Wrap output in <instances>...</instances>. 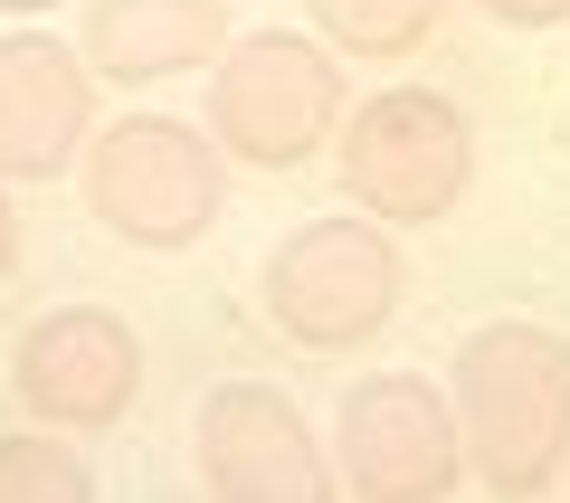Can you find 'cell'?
Here are the masks:
<instances>
[{
    "instance_id": "obj_14",
    "label": "cell",
    "mask_w": 570,
    "mask_h": 503,
    "mask_svg": "<svg viewBox=\"0 0 570 503\" xmlns=\"http://www.w3.org/2000/svg\"><path fill=\"white\" fill-rule=\"evenodd\" d=\"M10 266H20V209H10V190H0V285H10Z\"/></svg>"
},
{
    "instance_id": "obj_12",
    "label": "cell",
    "mask_w": 570,
    "mask_h": 503,
    "mask_svg": "<svg viewBox=\"0 0 570 503\" xmlns=\"http://www.w3.org/2000/svg\"><path fill=\"white\" fill-rule=\"evenodd\" d=\"M58 494H96V465L67 456L58 427L48 437H0V503H58Z\"/></svg>"
},
{
    "instance_id": "obj_13",
    "label": "cell",
    "mask_w": 570,
    "mask_h": 503,
    "mask_svg": "<svg viewBox=\"0 0 570 503\" xmlns=\"http://www.w3.org/2000/svg\"><path fill=\"white\" fill-rule=\"evenodd\" d=\"M485 20H504V29H561L570 20V0H475Z\"/></svg>"
},
{
    "instance_id": "obj_4",
    "label": "cell",
    "mask_w": 570,
    "mask_h": 503,
    "mask_svg": "<svg viewBox=\"0 0 570 503\" xmlns=\"http://www.w3.org/2000/svg\"><path fill=\"white\" fill-rule=\"evenodd\" d=\"M333 161H343V200L371 209L381 228H438L456 219L475 181V134H466V105L438 86H381L343 115Z\"/></svg>"
},
{
    "instance_id": "obj_7",
    "label": "cell",
    "mask_w": 570,
    "mask_h": 503,
    "mask_svg": "<svg viewBox=\"0 0 570 503\" xmlns=\"http://www.w3.org/2000/svg\"><path fill=\"white\" fill-rule=\"evenodd\" d=\"M10 389L58 437H105L142 389V343H134V323L105 314V304H58V314H39L20 333Z\"/></svg>"
},
{
    "instance_id": "obj_1",
    "label": "cell",
    "mask_w": 570,
    "mask_h": 503,
    "mask_svg": "<svg viewBox=\"0 0 570 503\" xmlns=\"http://www.w3.org/2000/svg\"><path fill=\"white\" fill-rule=\"evenodd\" d=\"M456 427L494 494H542L570 465V333L551 323H475L456 343Z\"/></svg>"
},
{
    "instance_id": "obj_6",
    "label": "cell",
    "mask_w": 570,
    "mask_h": 503,
    "mask_svg": "<svg viewBox=\"0 0 570 503\" xmlns=\"http://www.w3.org/2000/svg\"><path fill=\"white\" fill-rule=\"evenodd\" d=\"M343 494L371 503H448L466 484V427H456V400H438V381L419 371H362L343 389Z\"/></svg>"
},
{
    "instance_id": "obj_15",
    "label": "cell",
    "mask_w": 570,
    "mask_h": 503,
    "mask_svg": "<svg viewBox=\"0 0 570 503\" xmlns=\"http://www.w3.org/2000/svg\"><path fill=\"white\" fill-rule=\"evenodd\" d=\"M0 10H20V20H39V10H58V0H0Z\"/></svg>"
},
{
    "instance_id": "obj_8",
    "label": "cell",
    "mask_w": 570,
    "mask_h": 503,
    "mask_svg": "<svg viewBox=\"0 0 570 503\" xmlns=\"http://www.w3.org/2000/svg\"><path fill=\"white\" fill-rule=\"evenodd\" d=\"M200 484L228 503H324L333 484V456L324 437L305 427V408L266 381H219L200 400Z\"/></svg>"
},
{
    "instance_id": "obj_10",
    "label": "cell",
    "mask_w": 570,
    "mask_h": 503,
    "mask_svg": "<svg viewBox=\"0 0 570 503\" xmlns=\"http://www.w3.org/2000/svg\"><path fill=\"white\" fill-rule=\"evenodd\" d=\"M228 39H238V29H228L219 0H86V20H77L86 67L115 77V86L190 77V67H209Z\"/></svg>"
},
{
    "instance_id": "obj_3",
    "label": "cell",
    "mask_w": 570,
    "mask_h": 503,
    "mask_svg": "<svg viewBox=\"0 0 570 503\" xmlns=\"http://www.w3.org/2000/svg\"><path fill=\"white\" fill-rule=\"evenodd\" d=\"M352 96L324 39L295 29H247L209 58V142L247 171H305L333 134H343Z\"/></svg>"
},
{
    "instance_id": "obj_2",
    "label": "cell",
    "mask_w": 570,
    "mask_h": 503,
    "mask_svg": "<svg viewBox=\"0 0 570 503\" xmlns=\"http://www.w3.org/2000/svg\"><path fill=\"white\" fill-rule=\"evenodd\" d=\"M219 142L181 115H115L86 134V209L115 228L124 247H153V257H181L219 228L228 209V171H219Z\"/></svg>"
},
{
    "instance_id": "obj_11",
    "label": "cell",
    "mask_w": 570,
    "mask_h": 503,
    "mask_svg": "<svg viewBox=\"0 0 570 503\" xmlns=\"http://www.w3.org/2000/svg\"><path fill=\"white\" fill-rule=\"evenodd\" d=\"M333 58H419L448 0H305Z\"/></svg>"
},
{
    "instance_id": "obj_5",
    "label": "cell",
    "mask_w": 570,
    "mask_h": 503,
    "mask_svg": "<svg viewBox=\"0 0 570 503\" xmlns=\"http://www.w3.org/2000/svg\"><path fill=\"white\" fill-rule=\"evenodd\" d=\"M400 285L409 276H400L390 228L371 209H333V219H305L266 257V314L305 352H362L400 314Z\"/></svg>"
},
{
    "instance_id": "obj_9",
    "label": "cell",
    "mask_w": 570,
    "mask_h": 503,
    "mask_svg": "<svg viewBox=\"0 0 570 503\" xmlns=\"http://www.w3.org/2000/svg\"><path fill=\"white\" fill-rule=\"evenodd\" d=\"M96 134V67L48 29L0 39V181H58Z\"/></svg>"
}]
</instances>
